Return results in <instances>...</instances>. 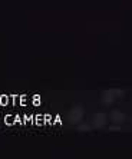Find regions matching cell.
Segmentation results:
<instances>
[{
    "mask_svg": "<svg viewBox=\"0 0 132 159\" xmlns=\"http://www.w3.org/2000/svg\"><path fill=\"white\" fill-rule=\"evenodd\" d=\"M82 109L79 106H76V107H73L72 111H70V113H69V120L72 123H78L79 120L82 119Z\"/></svg>",
    "mask_w": 132,
    "mask_h": 159,
    "instance_id": "6da1fadb",
    "label": "cell"
},
{
    "mask_svg": "<svg viewBox=\"0 0 132 159\" xmlns=\"http://www.w3.org/2000/svg\"><path fill=\"white\" fill-rule=\"evenodd\" d=\"M105 123H106V116L103 115V113H96V115H93V125H95L96 128H102Z\"/></svg>",
    "mask_w": 132,
    "mask_h": 159,
    "instance_id": "7a4b0ae2",
    "label": "cell"
},
{
    "mask_svg": "<svg viewBox=\"0 0 132 159\" xmlns=\"http://www.w3.org/2000/svg\"><path fill=\"white\" fill-rule=\"evenodd\" d=\"M111 119H112V122H115V123H121V122H124L125 116H124V113L119 111H112L111 112Z\"/></svg>",
    "mask_w": 132,
    "mask_h": 159,
    "instance_id": "3957f363",
    "label": "cell"
},
{
    "mask_svg": "<svg viewBox=\"0 0 132 159\" xmlns=\"http://www.w3.org/2000/svg\"><path fill=\"white\" fill-rule=\"evenodd\" d=\"M89 129H91V128H89V125H86V123L79 126V130H82V132H86V130H89Z\"/></svg>",
    "mask_w": 132,
    "mask_h": 159,
    "instance_id": "277c9868",
    "label": "cell"
}]
</instances>
